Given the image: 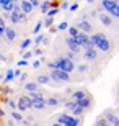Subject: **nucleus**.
<instances>
[{
	"mask_svg": "<svg viewBox=\"0 0 119 126\" xmlns=\"http://www.w3.org/2000/svg\"><path fill=\"white\" fill-rule=\"evenodd\" d=\"M98 20H100L101 25H103V26H106V28H111V26H114V20L111 18L109 15H106L105 12H100V13H98Z\"/></svg>",
	"mask_w": 119,
	"mask_h": 126,
	"instance_id": "7",
	"label": "nucleus"
},
{
	"mask_svg": "<svg viewBox=\"0 0 119 126\" xmlns=\"http://www.w3.org/2000/svg\"><path fill=\"white\" fill-rule=\"evenodd\" d=\"M42 39H44V36H42V34H38V36H36V39H34V44H41V43H42Z\"/></svg>",
	"mask_w": 119,
	"mask_h": 126,
	"instance_id": "37",
	"label": "nucleus"
},
{
	"mask_svg": "<svg viewBox=\"0 0 119 126\" xmlns=\"http://www.w3.org/2000/svg\"><path fill=\"white\" fill-rule=\"evenodd\" d=\"M101 10L105 12L106 15H109L113 20H119V2H114V0H101L100 3Z\"/></svg>",
	"mask_w": 119,
	"mask_h": 126,
	"instance_id": "3",
	"label": "nucleus"
},
{
	"mask_svg": "<svg viewBox=\"0 0 119 126\" xmlns=\"http://www.w3.org/2000/svg\"><path fill=\"white\" fill-rule=\"evenodd\" d=\"M75 69H78V72H80V74H85V72H88V69H90V67H88V64H80L78 67H75Z\"/></svg>",
	"mask_w": 119,
	"mask_h": 126,
	"instance_id": "32",
	"label": "nucleus"
},
{
	"mask_svg": "<svg viewBox=\"0 0 119 126\" xmlns=\"http://www.w3.org/2000/svg\"><path fill=\"white\" fill-rule=\"evenodd\" d=\"M51 7H52V5H51V2H42V3L39 5V8H41V13H44V15H46L47 12L51 10Z\"/></svg>",
	"mask_w": 119,
	"mask_h": 126,
	"instance_id": "26",
	"label": "nucleus"
},
{
	"mask_svg": "<svg viewBox=\"0 0 119 126\" xmlns=\"http://www.w3.org/2000/svg\"><path fill=\"white\" fill-rule=\"evenodd\" d=\"M93 105V98L90 97V95H87L85 98H82V100H78L77 102V107H80L83 110V111H87V110H90Z\"/></svg>",
	"mask_w": 119,
	"mask_h": 126,
	"instance_id": "9",
	"label": "nucleus"
},
{
	"mask_svg": "<svg viewBox=\"0 0 119 126\" xmlns=\"http://www.w3.org/2000/svg\"><path fill=\"white\" fill-rule=\"evenodd\" d=\"M69 10H70V12H77V10H78V3H72L69 7Z\"/></svg>",
	"mask_w": 119,
	"mask_h": 126,
	"instance_id": "39",
	"label": "nucleus"
},
{
	"mask_svg": "<svg viewBox=\"0 0 119 126\" xmlns=\"http://www.w3.org/2000/svg\"><path fill=\"white\" fill-rule=\"evenodd\" d=\"M49 79H52L55 84H64V82H70L72 77H70V74H65L62 70H51Z\"/></svg>",
	"mask_w": 119,
	"mask_h": 126,
	"instance_id": "5",
	"label": "nucleus"
},
{
	"mask_svg": "<svg viewBox=\"0 0 119 126\" xmlns=\"http://www.w3.org/2000/svg\"><path fill=\"white\" fill-rule=\"evenodd\" d=\"M31 56H33V52H31V51H25V52H23V61H28V59H29Z\"/></svg>",
	"mask_w": 119,
	"mask_h": 126,
	"instance_id": "36",
	"label": "nucleus"
},
{
	"mask_svg": "<svg viewBox=\"0 0 119 126\" xmlns=\"http://www.w3.org/2000/svg\"><path fill=\"white\" fill-rule=\"evenodd\" d=\"M3 36L7 38V41H13L15 38H16V30H15L13 26H5Z\"/></svg>",
	"mask_w": 119,
	"mask_h": 126,
	"instance_id": "13",
	"label": "nucleus"
},
{
	"mask_svg": "<svg viewBox=\"0 0 119 126\" xmlns=\"http://www.w3.org/2000/svg\"><path fill=\"white\" fill-rule=\"evenodd\" d=\"M65 57H67L69 61H72L73 64L78 61V56H77V54H73V52H70V51H67V56H65Z\"/></svg>",
	"mask_w": 119,
	"mask_h": 126,
	"instance_id": "31",
	"label": "nucleus"
},
{
	"mask_svg": "<svg viewBox=\"0 0 119 126\" xmlns=\"http://www.w3.org/2000/svg\"><path fill=\"white\" fill-rule=\"evenodd\" d=\"M20 10H21V13H25L28 16L29 13H33V7H31V3L29 2H20Z\"/></svg>",
	"mask_w": 119,
	"mask_h": 126,
	"instance_id": "16",
	"label": "nucleus"
},
{
	"mask_svg": "<svg viewBox=\"0 0 119 126\" xmlns=\"http://www.w3.org/2000/svg\"><path fill=\"white\" fill-rule=\"evenodd\" d=\"M75 28L78 30L80 33H85V34H92L93 33V25H92V21H88V16L87 15H83L82 18L77 21V25H75Z\"/></svg>",
	"mask_w": 119,
	"mask_h": 126,
	"instance_id": "4",
	"label": "nucleus"
},
{
	"mask_svg": "<svg viewBox=\"0 0 119 126\" xmlns=\"http://www.w3.org/2000/svg\"><path fill=\"white\" fill-rule=\"evenodd\" d=\"M16 108H18V111H25V110H31L33 108V102L29 100L28 95H21L18 98V103H16Z\"/></svg>",
	"mask_w": 119,
	"mask_h": 126,
	"instance_id": "6",
	"label": "nucleus"
},
{
	"mask_svg": "<svg viewBox=\"0 0 119 126\" xmlns=\"http://www.w3.org/2000/svg\"><path fill=\"white\" fill-rule=\"evenodd\" d=\"M0 116H5V111L2 110V108H0Z\"/></svg>",
	"mask_w": 119,
	"mask_h": 126,
	"instance_id": "50",
	"label": "nucleus"
},
{
	"mask_svg": "<svg viewBox=\"0 0 119 126\" xmlns=\"http://www.w3.org/2000/svg\"><path fill=\"white\" fill-rule=\"evenodd\" d=\"M25 90L29 92V94H31V92H38V84L36 82H26V84H25Z\"/></svg>",
	"mask_w": 119,
	"mask_h": 126,
	"instance_id": "21",
	"label": "nucleus"
},
{
	"mask_svg": "<svg viewBox=\"0 0 119 126\" xmlns=\"http://www.w3.org/2000/svg\"><path fill=\"white\" fill-rule=\"evenodd\" d=\"M60 8H69V3H67V2H64V3H62V5H60Z\"/></svg>",
	"mask_w": 119,
	"mask_h": 126,
	"instance_id": "48",
	"label": "nucleus"
},
{
	"mask_svg": "<svg viewBox=\"0 0 119 126\" xmlns=\"http://www.w3.org/2000/svg\"><path fill=\"white\" fill-rule=\"evenodd\" d=\"M90 43L95 46V49H100V51H103V52L111 51V43H109V39H108V36L103 34V33H95V34H92V36H90Z\"/></svg>",
	"mask_w": 119,
	"mask_h": 126,
	"instance_id": "2",
	"label": "nucleus"
},
{
	"mask_svg": "<svg viewBox=\"0 0 119 126\" xmlns=\"http://www.w3.org/2000/svg\"><path fill=\"white\" fill-rule=\"evenodd\" d=\"M33 108L34 110H46V98L44 100H38V102H33Z\"/></svg>",
	"mask_w": 119,
	"mask_h": 126,
	"instance_id": "20",
	"label": "nucleus"
},
{
	"mask_svg": "<svg viewBox=\"0 0 119 126\" xmlns=\"http://www.w3.org/2000/svg\"><path fill=\"white\" fill-rule=\"evenodd\" d=\"M57 13H59V8L57 7H51V10L46 13V18H54Z\"/></svg>",
	"mask_w": 119,
	"mask_h": 126,
	"instance_id": "29",
	"label": "nucleus"
},
{
	"mask_svg": "<svg viewBox=\"0 0 119 126\" xmlns=\"http://www.w3.org/2000/svg\"><path fill=\"white\" fill-rule=\"evenodd\" d=\"M70 113H72L70 116H73V118H82V116H83V113H85V111H83V110H82L80 107H77V108H73V110H72Z\"/></svg>",
	"mask_w": 119,
	"mask_h": 126,
	"instance_id": "23",
	"label": "nucleus"
},
{
	"mask_svg": "<svg viewBox=\"0 0 119 126\" xmlns=\"http://www.w3.org/2000/svg\"><path fill=\"white\" fill-rule=\"evenodd\" d=\"M93 126H111V125H109L108 121H106V118L103 116V115H101V116L95 121V125H93Z\"/></svg>",
	"mask_w": 119,
	"mask_h": 126,
	"instance_id": "25",
	"label": "nucleus"
},
{
	"mask_svg": "<svg viewBox=\"0 0 119 126\" xmlns=\"http://www.w3.org/2000/svg\"><path fill=\"white\" fill-rule=\"evenodd\" d=\"M65 44H67V47H69V51L73 52V54H80V51H82V47L77 44V41L73 39V38H65Z\"/></svg>",
	"mask_w": 119,
	"mask_h": 126,
	"instance_id": "8",
	"label": "nucleus"
},
{
	"mask_svg": "<svg viewBox=\"0 0 119 126\" xmlns=\"http://www.w3.org/2000/svg\"><path fill=\"white\" fill-rule=\"evenodd\" d=\"M67 30H69V38H77V34L80 33L77 28H75V26H69Z\"/></svg>",
	"mask_w": 119,
	"mask_h": 126,
	"instance_id": "30",
	"label": "nucleus"
},
{
	"mask_svg": "<svg viewBox=\"0 0 119 126\" xmlns=\"http://www.w3.org/2000/svg\"><path fill=\"white\" fill-rule=\"evenodd\" d=\"M51 126H62V125H59V123H52Z\"/></svg>",
	"mask_w": 119,
	"mask_h": 126,
	"instance_id": "51",
	"label": "nucleus"
},
{
	"mask_svg": "<svg viewBox=\"0 0 119 126\" xmlns=\"http://www.w3.org/2000/svg\"><path fill=\"white\" fill-rule=\"evenodd\" d=\"M29 3H31V7L34 8V7H39V5H41V2H38V0H31Z\"/></svg>",
	"mask_w": 119,
	"mask_h": 126,
	"instance_id": "41",
	"label": "nucleus"
},
{
	"mask_svg": "<svg viewBox=\"0 0 119 126\" xmlns=\"http://www.w3.org/2000/svg\"><path fill=\"white\" fill-rule=\"evenodd\" d=\"M41 26H42V23H41V21H38V23H36V26H34V30H33V31H34V33H39Z\"/></svg>",
	"mask_w": 119,
	"mask_h": 126,
	"instance_id": "38",
	"label": "nucleus"
},
{
	"mask_svg": "<svg viewBox=\"0 0 119 126\" xmlns=\"http://www.w3.org/2000/svg\"><path fill=\"white\" fill-rule=\"evenodd\" d=\"M113 126H119V118H116L114 123H113Z\"/></svg>",
	"mask_w": 119,
	"mask_h": 126,
	"instance_id": "49",
	"label": "nucleus"
},
{
	"mask_svg": "<svg viewBox=\"0 0 119 126\" xmlns=\"http://www.w3.org/2000/svg\"><path fill=\"white\" fill-rule=\"evenodd\" d=\"M28 97H29V100H31V102H38V100H44V94H41L39 90H38V92H31V94L28 95Z\"/></svg>",
	"mask_w": 119,
	"mask_h": 126,
	"instance_id": "19",
	"label": "nucleus"
},
{
	"mask_svg": "<svg viewBox=\"0 0 119 126\" xmlns=\"http://www.w3.org/2000/svg\"><path fill=\"white\" fill-rule=\"evenodd\" d=\"M69 118H70V115H69V113H60L59 116H57V121H55V123H59V125H62V126H64V125H65V121H67Z\"/></svg>",
	"mask_w": 119,
	"mask_h": 126,
	"instance_id": "22",
	"label": "nucleus"
},
{
	"mask_svg": "<svg viewBox=\"0 0 119 126\" xmlns=\"http://www.w3.org/2000/svg\"><path fill=\"white\" fill-rule=\"evenodd\" d=\"M33 54H36V56H42V51H41V49H39V47H38V49H36V51H34V52H33Z\"/></svg>",
	"mask_w": 119,
	"mask_h": 126,
	"instance_id": "47",
	"label": "nucleus"
},
{
	"mask_svg": "<svg viewBox=\"0 0 119 126\" xmlns=\"http://www.w3.org/2000/svg\"><path fill=\"white\" fill-rule=\"evenodd\" d=\"M80 125H83V120H82V118H73V116H70L69 120L65 121L64 126H80Z\"/></svg>",
	"mask_w": 119,
	"mask_h": 126,
	"instance_id": "17",
	"label": "nucleus"
},
{
	"mask_svg": "<svg viewBox=\"0 0 119 126\" xmlns=\"http://www.w3.org/2000/svg\"><path fill=\"white\" fill-rule=\"evenodd\" d=\"M12 120H13V121H16V123H21V121H23V115L15 110V111H12Z\"/></svg>",
	"mask_w": 119,
	"mask_h": 126,
	"instance_id": "24",
	"label": "nucleus"
},
{
	"mask_svg": "<svg viewBox=\"0 0 119 126\" xmlns=\"http://www.w3.org/2000/svg\"><path fill=\"white\" fill-rule=\"evenodd\" d=\"M67 28H69V23H67V21H62V23L57 26V30H59V31H65Z\"/></svg>",
	"mask_w": 119,
	"mask_h": 126,
	"instance_id": "35",
	"label": "nucleus"
},
{
	"mask_svg": "<svg viewBox=\"0 0 119 126\" xmlns=\"http://www.w3.org/2000/svg\"><path fill=\"white\" fill-rule=\"evenodd\" d=\"M87 90L82 89V90H73L72 92V102H78V100H82V98L87 97Z\"/></svg>",
	"mask_w": 119,
	"mask_h": 126,
	"instance_id": "15",
	"label": "nucleus"
},
{
	"mask_svg": "<svg viewBox=\"0 0 119 126\" xmlns=\"http://www.w3.org/2000/svg\"><path fill=\"white\" fill-rule=\"evenodd\" d=\"M15 79V74H13V69H8L7 70V74H5V79H3V82L7 84V82H12V80Z\"/></svg>",
	"mask_w": 119,
	"mask_h": 126,
	"instance_id": "27",
	"label": "nucleus"
},
{
	"mask_svg": "<svg viewBox=\"0 0 119 126\" xmlns=\"http://www.w3.org/2000/svg\"><path fill=\"white\" fill-rule=\"evenodd\" d=\"M20 77H21V79H20V82H23V84H26V79H28V75H26V74H21Z\"/></svg>",
	"mask_w": 119,
	"mask_h": 126,
	"instance_id": "44",
	"label": "nucleus"
},
{
	"mask_svg": "<svg viewBox=\"0 0 119 126\" xmlns=\"http://www.w3.org/2000/svg\"><path fill=\"white\" fill-rule=\"evenodd\" d=\"M16 65H20V67H23V65H28V61H18V62H16Z\"/></svg>",
	"mask_w": 119,
	"mask_h": 126,
	"instance_id": "45",
	"label": "nucleus"
},
{
	"mask_svg": "<svg viewBox=\"0 0 119 126\" xmlns=\"http://www.w3.org/2000/svg\"><path fill=\"white\" fill-rule=\"evenodd\" d=\"M33 67H34V69H39V67H41V61H34L33 62Z\"/></svg>",
	"mask_w": 119,
	"mask_h": 126,
	"instance_id": "43",
	"label": "nucleus"
},
{
	"mask_svg": "<svg viewBox=\"0 0 119 126\" xmlns=\"http://www.w3.org/2000/svg\"><path fill=\"white\" fill-rule=\"evenodd\" d=\"M0 8L3 10L5 13H12L15 8V3L12 0H0Z\"/></svg>",
	"mask_w": 119,
	"mask_h": 126,
	"instance_id": "11",
	"label": "nucleus"
},
{
	"mask_svg": "<svg viewBox=\"0 0 119 126\" xmlns=\"http://www.w3.org/2000/svg\"><path fill=\"white\" fill-rule=\"evenodd\" d=\"M75 41H77V44L80 47H83V46H87L88 43H90V36L88 34H85V33H78L77 34V38H73Z\"/></svg>",
	"mask_w": 119,
	"mask_h": 126,
	"instance_id": "10",
	"label": "nucleus"
},
{
	"mask_svg": "<svg viewBox=\"0 0 119 126\" xmlns=\"http://www.w3.org/2000/svg\"><path fill=\"white\" fill-rule=\"evenodd\" d=\"M83 59H85V61H96V59H98V52H96L95 47L83 52Z\"/></svg>",
	"mask_w": 119,
	"mask_h": 126,
	"instance_id": "14",
	"label": "nucleus"
},
{
	"mask_svg": "<svg viewBox=\"0 0 119 126\" xmlns=\"http://www.w3.org/2000/svg\"><path fill=\"white\" fill-rule=\"evenodd\" d=\"M52 23H54V20H52V18H46V21H44L46 26H52Z\"/></svg>",
	"mask_w": 119,
	"mask_h": 126,
	"instance_id": "40",
	"label": "nucleus"
},
{
	"mask_svg": "<svg viewBox=\"0 0 119 126\" xmlns=\"http://www.w3.org/2000/svg\"><path fill=\"white\" fill-rule=\"evenodd\" d=\"M3 33H5V20L0 16V36H3Z\"/></svg>",
	"mask_w": 119,
	"mask_h": 126,
	"instance_id": "34",
	"label": "nucleus"
},
{
	"mask_svg": "<svg viewBox=\"0 0 119 126\" xmlns=\"http://www.w3.org/2000/svg\"><path fill=\"white\" fill-rule=\"evenodd\" d=\"M8 105H10V108H12L13 111H15V110H16V103H15L13 100H10V102H8Z\"/></svg>",
	"mask_w": 119,
	"mask_h": 126,
	"instance_id": "42",
	"label": "nucleus"
},
{
	"mask_svg": "<svg viewBox=\"0 0 119 126\" xmlns=\"http://www.w3.org/2000/svg\"><path fill=\"white\" fill-rule=\"evenodd\" d=\"M29 44H31V39H29V38H26V39H25V41L21 43V46H20V49H21V51H25V49H26V47L29 46Z\"/></svg>",
	"mask_w": 119,
	"mask_h": 126,
	"instance_id": "33",
	"label": "nucleus"
},
{
	"mask_svg": "<svg viewBox=\"0 0 119 126\" xmlns=\"http://www.w3.org/2000/svg\"><path fill=\"white\" fill-rule=\"evenodd\" d=\"M47 67H49L51 70H62V72H65V74H72L73 70H75V64H73L72 61H69L65 56L57 57L55 61L49 62Z\"/></svg>",
	"mask_w": 119,
	"mask_h": 126,
	"instance_id": "1",
	"label": "nucleus"
},
{
	"mask_svg": "<svg viewBox=\"0 0 119 126\" xmlns=\"http://www.w3.org/2000/svg\"><path fill=\"white\" fill-rule=\"evenodd\" d=\"M36 84L39 85H55V87H59L60 84H52V82H51V79H49V75H44V74H41V75H38V79H36Z\"/></svg>",
	"mask_w": 119,
	"mask_h": 126,
	"instance_id": "12",
	"label": "nucleus"
},
{
	"mask_svg": "<svg viewBox=\"0 0 119 126\" xmlns=\"http://www.w3.org/2000/svg\"><path fill=\"white\" fill-rule=\"evenodd\" d=\"M64 107L67 108V111L70 113V111L73 110V108H77V102H72V100H67V102L64 103Z\"/></svg>",
	"mask_w": 119,
	"mask_h": 126,
	"instance_id": "28",
	"label": "nucleus"
},
{
	"mask_svg": "<svg viewBox=\"0 0 119 126\" xmlns=\"http://www.w3.org/2000/svg\"><path fill=\"white\" fill-rule=\"evenodd\" d=\"M59 103H60V100L57 97H49V98H46V107L57 108V107H59Z\"/></svg>",
	"mask_w": 119,
	"mask_h": 126,
	"instance_id": "18",
	"label": "nucleus"
},
{
	"mask_svg": "<svg viewBox=\"0 0 119 126\" xmlns=\"http://www.w3.org/2000/svg\"><path fill=\"white\" fill-rule=\"evenodd\" d=\"M13 74H15V79H16V77H20V75H21V70L16 69V70H13Z\"/></svg>",
	"mask_w": 119,
	"mask_h": 126,
	"instance_id": "46",
	"label": "nucleus"
}]
</instances>
